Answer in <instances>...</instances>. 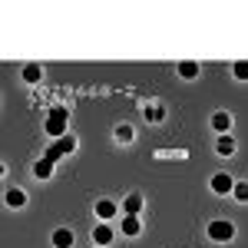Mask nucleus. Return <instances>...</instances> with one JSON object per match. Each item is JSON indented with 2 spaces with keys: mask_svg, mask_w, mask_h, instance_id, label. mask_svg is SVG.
<instances>
[{
  "mask_svg": "<svg viewBox=\"0 0 248 248\" xmlns=\"http://www.w3.org/2000/svg\"><path fill=\"white\" fill-rule=\"evenodd\" d=\"M232 199H235V202H242V205H248V182H235Z\"/></svg>",
  "mask_w": 248,
  "mask_h": 248,
  "instance_id": "a211bd4d",
  "label": "nucleus"
},
{
  "mask_svg": "<svg viewBox=\"0 0 248 248\" xmlns=\"http://www.w3.org/2000/svg\"><path fill=\"white\" fill-rule=\"evenodd\" d=\"M73 149H77V136H63V139H57V142H53V146H50V149H46V159H50V162H57V159H63V155H70L73 153Z\"/></svg>",
  "mask_w": 248,
  "mask_h": 248,
  "instance_id": "7ed1b4c3",
  "label": "nucleus"
},
{
  "mask_svg": "<svg viewBox=\"0 0 248 248\" xmlns=\"http://www.w3.org/2000/svg\"><path fill=\"white\" fill-rule=\"evenodd\" d=\"M119 232H123L126 238H136V235L142 232V218H139V215H123V218H119Z\"/></svg>",
  "mask_w": 248,
  "mask_h": 248,
  "instance_id": "423d86ee",
  "label": "nucleus"
},
{
  "mask_svg": "<svg viewBox=\"0 0 248 248\" xmlns=\"http://www.w3.org/2000/svg\"><path fill=\"white\" fill-rule=\"evenodd\" d=\"M133 126H126V123H123V126H116V139H119V142H133Z\"/></svg>",
  "mask_w": 248,
  "mask_h": 248,
  "instance_id": "6ab92c4d",
  "label": "nucleus"
},
{
  "mask_svg": "<svg viewBox=\"0 0 248 248\" xmlns=\"http://www.w3.org/2000/svg\"><path fill=\"white\" fill-rule=\"evenodd\" d=\"M20 77H23V83H40V79H43V70H40L37 63H27Z\"/></svg>",
  "mask_w": 248,
  "mask_h": 248,
  "instance_id": "f3484780",
  "label": "nucleus"
},
{
  "mask_svg": "<svg viewBox=\"0 0 248 248\" xmlns=\"http://www.w3.org/2000/svg\"><path fill=\"white\" fill-rule=\"evenodd\" d=\"M212 129H215L218 136H225V133L232 129V116L225 113V109H218V113H212Z\"/></svg>",
  "mask_w": 248,
  "mask_h": 248,
  "instance_id": "1a4fd4ad",
  "label": "nucleus"
},
{
  "mask_svg": "<svg viewBox=\"0 0 248 248\" xmlns=\"http://www.w3.org/2000/svg\"><path fill=\"white\" fill-rule=\"evenodd\" d=\"M66 123H70V113H66L63 106H57V109L46 113L43 129H46V136H53V139H63V136H66Z\"/></svg>",
  "mask_w": 248,
  "mask_h": 248,
  "instance_id": "f257e3e1",
  "label": "nucleus"
},
{
  "mask_svg": "<svg viewBox=\"0 0 248 248\" xmlns=\"http://www.w3.org/2000/svg\"><path fill=\"white\" fill-rule=\"evenodd\" d=\"M113 238H116V232H113V225H109V222H99V225L93 229V242L99 248H109V245H113Z\"/></svg>",
  "mask_w": 248,
  "mask_h": 248,
  "instance_id": "39448f33",
  "label": "nucleus"
},
{
  "mask_svg": "<svg viewBox=\"0 0 248 248\" xmlns=\"http://www.w3.org/2000/svg\"><path fill=\"white\" fill-rule=\"evenodd\" d=\"M199 73H202V66H199V63H192V60L179 63V77H182V79H195Z\"/></svg>",
  "mask_w": 248,
  "mask_h": 248,
  "instance_id": "dca6fc26",
  "label": "nucleus"
},
{
  "mask_svg": "<svg viewBox=\"0 0 248 248\" xmlns=\"http://www.w3.org/2000/svg\"><path fill=\"white\" fill-rule=\"evenodd\" d=\"M209 189L215 192V195H232V189H235V179H232L229 172H215L209 179Z\"/></svg>",
  "mask_w": 248,
  "mask_h": 248,
  "instance_id": "20e7f679",
  "label": "nucleus"
},
{
  "mask_svg": "<svg viewBox=\"0 0 248 248\" xmlns=\"http://www.w3.org/2000/svg\"><path fill=\"white\" fill-rule=\"evenodd\" d=\"M96 248H99V245H96Z\"/></svg>",
  "mask_w": 248,
  "mask_h": 248,
  "instance_id": "412c9836",
  "label": "nucleus"
},
{
  "mask_svg": "<svg viewBox=\"0 0 248 248\" xmlns=\"http://www.w3.org/2000/svg\"><path fill=\"white\" fill-rule=\"evenodd\" d=\"M3 202H7L10 209H23V205H27V192L14 186V189H7V192H3Z\"/></svg>",
  "mask_w": 248,
  "mask_h": 248,
  "instance_id": "6e6552de",
  "label": "nucleus"
},
{
  "mask_svg": "<svg viewBox=\"0 0 248 248\" xmlns=\"http://www.w3.org/2000/svg\"><path fill=\"white\" fill-rule=\"evenodd\" d=\"M205 232H209L212 242H222V245H225V242L235 238V222H229V218H215V222H209Z\"/></svg>",
  "mask_w": 248,
  "mask_h": 248,
  "instance_id": "f03ea898",
  "label": "nucleus"
},
{
  "mask_svg": "<svg viewBox=\"0 0 248 248\" xmlns=\"http://www.w3.org/2000/svg\"><path fill=\"white\" fill-rule=\"evenodd\" d=\"M155 159H159V162H166V159L186 162V159H189V149H155Z\"/></svg>",
  "mask_w": 248,
  "mask_h": 248,
  "instance_id": "9d476101",
  "label": "nucleus"
},
{
  "mask_svg": "<svg viewBox=\"0 0 248 248\" xmlns=\"http://www.w3.org/2000/svg\"><path fill=\"white\" fill-rule=\"evenodd\" d=\"M119 209H123V215H139L142 212V195H126Z\"/></svg>",
  "mask_w": 248,
  "mask_h": 248,
  "instance_id": "ddd939ff",
  "label": "nucleus"
},
{
  "mask_svg": "<svg viewBox=\"0 0 248 248\" xmlns=\"http://www.w3.org/2000/svg\"><path fill=\"white\" fill-rule=\"evenodd\" d=\"M50 242H53V248H73V232L70 229H57L53 235H50Z\"/></svg>",
  "mask_w": 248,
  "mask_h": 248,
  "instance_id": "9b49d317",
  "label": "nucleus"
},
{
  "mask_svg": "<svg viewBox=\"0 0 248 248\" xmlns=\"http://www.w3.org/2000/svg\"><path fill=\"white\" fill-rule=\"evenodd\" d=\"M235 149H238V146H235V139H232L229 133L218 136V142H215V153L218 155H235Z\"/></svg>",
  "mask_w": 248,
  "mask_h": 248,
  "instance_id": "2eb2a0df",
  "label": "nucleus"
},
{
  "mask_svg": "<svg viewBox=\"0 0 248 248\" xmlns=\"http://www.w3.org/2000/svg\"><path fill=\"white\" fill-rule=\"evenodd\" d=\"M53 166H57V162H50L46 155H40L37 162H33V175H37V179H50V175H53Z\"/></svg>",
  "mask_w": 248,
  "mask_h": 248,
  "instance_id": "f8f14e48",
  "label": "nucleus"
},
{
  "mask_svg": "<svg viewBox=\"0 0 248 248\" xmlns=\"http://www.w3.org/2000/svg\"><path fill=\"white\" fill-rule=\"evenodd\" d=\"M96 218H99V222H113L116 218V202L113 199H99V202H96Z\"/></svg>",
  "mask_w": 248,
  "mask_h": 248,
  "instance_id": "0eeeda50",
  "label": "nucleus"
},
{
  "mask_svg": "<svg viewBox=\"0 0 248 248\" xmlns=\"http://www.w3.org/2000/svg\"><path fill=\"white\" fill-rule=\"evenodd\" d=\"M142 116H146L149 123H162V116H166V106H162V103H146V106H142Z\"/></svg>",
  "mask_w": 248,
  "mask_h": 248,
  "instance_id": "4468645a",
  "label": "nucleus"
},
{
  "mask_svg": "<svg viewBox=\"0 0 248 248\" xmlns=\"http://www.w3.org/2000/svg\"><path fill=\"white\" fill-rule=\"evenodd\" d=\"M232 77H235V79H248V60H242V63L232 66Z\"/></svg>",
  "mask_w": 248,
  "mask_h": 248,
  "instance_id": "aec40b11",
  "label": "nucleus"
}]
</instances>
